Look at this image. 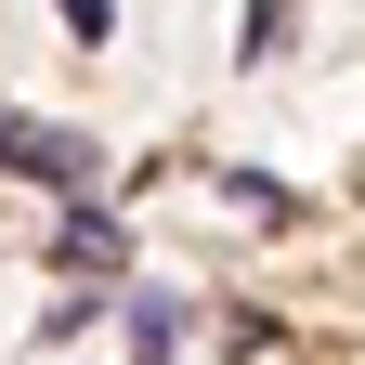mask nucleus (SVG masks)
I'll use <instances>...</instances> for the list:
<instances>
[{
    "instance_id": "f257e3e1",
    "label": "nucleus",
    "mask_w": 365,
    "mask_h": 365,
    "mask_svg": "<svg viewBox=\"0 0 365 365\" xmlns=\"http://www.w3.org/2000/svg\"><path fill=\"white\" fill-rule=\"evenodd\" d=\"M0 170H26V182H66V196H78V182L105 170V157H91L78 130H39V118H0Z\"/></svg>"
},
{
    "instance_id": "7ed1b4c3",
    "label": "nucleus",
    "mask_w": 365,
    "mask_h": 365,
    "mask_svg": "<svg viewBox=\"0 0 365 365\" xmlns=\"http://www.w3.org/2000/svg\"><path fill=\"white\" fill-rule=\"evenodd\" d=\"M53 14L78 26V53H91V39H118V0H53Z\"/></svg>"
},
{
    "instance_id": "20e7f679",
    "label": "nucleus",
    "mask_w": 365,
    "mask_h": 365,
    "mask_svg": "<svg viewBox=\"0 0 365 365\" xmlns=\"http://www.w3.org/2000/svg\"><path fill=\"white\" fill-rule=\"evenodd\" d=\"M274 39H287V0H248V66H274Z\"/></svg>"
},
{
    "instance_id": "f03ea898",
    "label": "nucleus",
    "mask_w": 365,
    "mask_h": 365,
    "mask_svg": "<svg viewBox=\"0 0 365 365\" xmlns=\"http://www.w3.org/2000/svg\"><path fill=\"white\" fill-rule=\"evenodd\" d=\"M66 261H78V274H118L130 248H118V222H66Z\"/></svg>"
}]
</instances>
